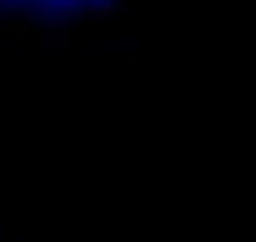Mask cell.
I'll list each match as a JSON object with an SVG mask.
<instances>
[{"mask_svg":"<svg viewBox=\"0 0 256 242\" xmlns=\"http://www.w3.org/2000/svg\"><path fill=\"white\" fill-rule=\"evenodd\" d=\"M110 0H0V24L10 28H62L104 10Z\"/></svg>","mask_w":256,"mask_h":242,"instance_id":"cell-1","label":"cell"}]
</instances>
